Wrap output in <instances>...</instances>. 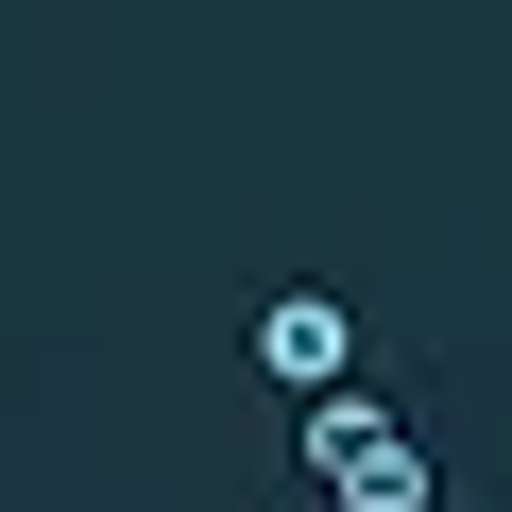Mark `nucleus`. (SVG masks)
Wrapping results in <instances>:
<instances>
[{"label":"nucleus","mask_w":512,"mask_h":512,"mask_svg":"<svg viewBox=\"0 0 512 512\" xmlns=\"http://www.w3.org/2000/svg\"><path fill=\"white\" fill-rule=\"evenodd\" d=\"M308 478H325V512H427V444L376 393H325L308 410Z\"/></svg>","instance_id":"nucleus-1"},{"label":"nucleus","mask_w":512,"mask_h":512,"mask_svg":"<svg viewBox=\"0 0 512 512\" xmlns=\"http://www.w3.org/2000/svg\"><path fill=\"white\" fill-rule=\"evenodd\" d=\"M256 376H291L308 410L359 393V308H342V291H274V308H256Z\"/></svg>","instance_id":"nucleus-2"}]
</instances>
